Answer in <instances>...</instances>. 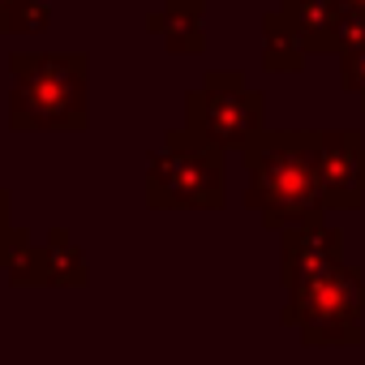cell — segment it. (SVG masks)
<instances>
[{
	"label": "cell",
	"instance_id": "obj_10",
	"mask_svg": "<svg viewBox=\"0 0 365 365\" xmlns=\"http://www.w3.org/2000/svg\"><path fill=\"white\" fill-rule=\"evenodd\" d=\"M0 271L9 275L14 288L48 284V271H43V245H35L26 232L9 228L5 237H0Z\"/></svg>",
	"mask_w": 365,
	"mask_h": 365
},
{
	"label": "cell",
	"instance_id": "obj_6",
	"mask_svg": "<svg viewBox=\"0 0 365 365\" xmlns=\"http://www.w3.org/2000/svg\"><path fill=\"white\" fill-rule=\"evenodd\" d=\"M314 163L322 211H356L365 202V142L356 129H318Z\"/></svg>",
	"mask_w": 365,
	"mask_h": 365
},
{
	"label": "cell",
	"instance_id": "obj_5",
	"mask_svg": "<svg viewBox=\"0 0 365 365\" xmlns=\"http://www.w3.org/2000/svg\"><path fill=\"white\" fill-rule=\"evenodd\" d=\"M267 116V99L258 91L245 86V73L237 69H215L202 78L198 91H190L185 99V129L198 133L202 142L228 150H241V142L262 129Z\"/></svg>",
	"mask_w": 365,
	"mask_h": 365
},
{
	"label": "cell",
	"instance_id": "obj_15",
	"mask_svg": "<svg viewBox=\"0 0 365 365\" xmlns=\"http://www.w3.org/2000/svg\"><path fill=\"white\" fill-rule=\"evenodd\" d=\"M9 228H14V224H9V194L0 190V237H5Z\"/></svg>",
	"mask_w": 365,
	"mask_h": 365
},
{
	"label": "cell",
	"instance_id": "obj_3",
	"mask_svg": "<svg viewBox=\"0 0 365 365\" xmlns=\"http://www.w3.org/2000/svg\"><path fill=\"white\" fill-rule=\"evenodd\" d=\"M228 202L224 150L190 133L185 125L163 138V150L146 168V207L150 211H220Z\"/></svg>",
	"mask_w": 365,
	"mask_h": 365
},
{
	"label": "cell",
	"instance_id": "obj_13",
	"mask_svg": "<svg viewBox=\"0 0 365 365\" xmlns=\"http://www.w3.org/2000/svg\"><path fill=\"white\" fill-rule=\"evenodd\" d=\"M52 22L48 0H9L5 9V35H43Z\"/></svg>",
	"mask_w": 365,
	"mask_h": 365
},
{
	"label": "cell",
	"instance_id": "obj_2",
	"mask_svg": "<svg viewBox=\"0 0 365 365\" xmlns=\"http://www.w3.org/2000/svg\"><path fill=\"white\" fill-rule=\"evenodd\" d=\"M9 129H86V56L82 52H14L9 56Z\"/></svg>",
	"mask_w": 365,
	"mask_h": 365
},
{
	"label": "cell",
	"instance_id": "obj_8",
	"mask_svg": "<svg viewBox=\"0 0 365 365\" xmlns=\"http://www.w3.org/2000/svg\"><path fill=\"white\" fill-rule=\"evenodd\" d=\"M146 31L168 43V52L190 56L207 48V0H163V9L146 18Z\"/></svg>",
	"mask_w": 365,
	"mask_h": 365
},
{
	"label": "cell",
	"instance_id": "obj_14",
	"mask_svg": "<svg viewBox=\"0 0 365 365\" xmlns=\"http://www.w3.org/2000/svg\"><path fill=\"white\" fill-rule=\"evenodd\" d=\"M339 82H344V91L361 95V103H365V43L339 52Z\"/></svg>",
	"mask_w": 365,
	"mask_h": 365
},
{
	"label": "cell",
	"instance_id": "obj_9",
	"mask_svg": "<svg viewBox=\"0 0 365 365\" xmlns=\"http://www.w3.org/2000/svg\"><path fill=\"white\" fill-rule=\"evenodd\" d=\"M262 39H267V48H262V69H271V73H301V69H305L309 43H305V35L292 26V18H288L284 9L262 18Z\"/></svg>",
	"mask_w": 365,
	"mask_h": 365
},
{
	"label": "cell",
	"instance_id": "obj_11",
	"mask_svg": "<svg viewBox=\"0 0 365 365\" xmlns=\"http://www.w3.org/2000/svg\"><path fill=\"white\" fill-rule=\"evenodd\" d=\"M43 271H48V288H86L91 271H86V254L56 228L43 241Z\"/></svg>",
	"mask_w": 365,
	"mask_h": 365
},
{
	"label": "cell",
	"instance_id": "obj_16",
	"mask_svg": "<svg viewBox=\"0 0 365 365\" xmlns=\"http://www.w3.org/2000/svg\"><path fill=\"white\" fill-rule=\"evenodd\" d=\"M5 9H9V0H0V35H5Z\"/></svg>",
	"mask_w": 365,
	"mask_h": 365
},
{
	"label": "cell",
	"instance_id": "obj_7",
	"mask_svg": "<svg viewBox=\"0 0 365 365\" xmlns=\"http://www.w3.org/2000/svg\"><path fill=\"white\" fill-rule=\"evenodd\" d=\"M279 237H284V267H279V275H284V288L288 292L339 267V250L344 245H339V232L327 228L322 211L284 224Z\"/></svg>",
	"mask_w": 365,
	"mask_h": 365
},
{
	"label": "cell",
	"instance_id": "obj_1",
	"mask_svg": "<svg viewBox=\"0 0 365 365\" xmlns=\"http://www.w3.org/2000/svg\"><path fill=\"white\" fill-rule=\"evenodd\" d=\"M314 146L318 129H267V125L241 142V159L250 168L245 207L258 211L262 228L279 232L284 224L322 211Z\"/></svg>",
	"mask_w": 365,
	"mask_h": 365
},
{
	"label": "cell",
	"instance_id": "obj_12",
	"mask_svg": "<svg viewBox=\"0 0 365 365\" xmlns=\"http://www.w3.org/2000/svg\"><path fill=\"white\" fill-rule=\"evenodd\" d=\"M279 9L305 35L309 52H331V26L339 14V0H279Z\"/></svg>",
	"mask_w": 365,
	"mask_h": 365
},
{
	"label": "cell",
	"instance_id": "obj_17",
	"mask_svg": "<svg viewBox=\"0 0 365 365\" xmlns=\"http://www.w3.org/2000/svg\"><path fill=\"white\" fill-rule=\"evenodd\" d=\"M344 5H352V9H365V0H344Z\"/></svg>",
	"mask_w": 365,
	"mask_h": 365
},
{
	"label": "cell",
	"instance_id": "obj_4",
	"mask_svg": "<svg viewBox=\"0 0 365 365\" xmlns=\"http://www.w3.org/2000/svg\"><path fill=\"white\" fill-rule=\"evenodd\" d=\"M361 309H365V279L352 267H335L301 288L288 292L284 327H297L305 344H356L361 339Z\"/></svg>",
	"mask_w": 365,
	"mask_h": 365
}]
</instances>
